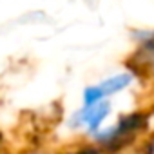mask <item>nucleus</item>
<instances>
[{
  "label": "nucleus",
  "mask_w": 154,
  "mask_h": 154,
  "mask_svg": "<svg viewBox=\"0 0 154 154\" xmlns=\"http://www.w3.org/2000/svg\"><path fill=\"white\" fill-rule=\"evenodd\" d=\"M109 111H111V103L100 100V102H96L93 105H85V109L78 114V122L87 123L91 131H96L102 125V122L107 118Z\"/></svg>",
  "instance_id": "f257e3e1"
},
{
  "label": "nucleus",
  "mask_w": 154,
  "mask_h": 154,
  "mask_svg": "<svg viewBox=\"0 0 154 154\" xmlns=\"http://www.w3.org/2000/svg\"><path fill=\"white\" fill-rule=\"evenodd\" d=\"M131 84H132V74L131 72H120V74H114V76H111V78L103 80L100 84V87H102L103 94L109 96V94H116V93L123 91Z\"/></svg>",
  "instance_id": "f03ea898"
},
{
  "label": "nucleus",
  "mask_w": 154,
  "mask_h": 154,
  "mask_svg": "<svg viewBox=\"0 0 154 154\" xmlns=\"http://www.w3.org/2000/svg\"><path fill=\"white\" fill-rule=\"evenodd\" d=\"M103 98H105V94H103L100 85H91V87H87L84 91V103L85 105H93V103H96V102H100Z\"/></svg>",
  "instance_id": "7ed1b4c3"
}]
</instances>
